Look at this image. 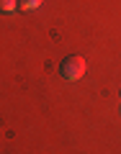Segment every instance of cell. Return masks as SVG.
<instances>
[{
  "mask_svg": "<svg viewBox=\"0 0 121 154\" xmlns=\"http://www.w3.org/2000/svg\"><path fill=\"white\" fill-rule=\"evenodd\" d=\"M59 75L65 77L67 82L80 80V77L85 75V57H80V54L65 57V59H62V64H59Z\"/></svg>",
  "mask_w": 121,
  "mask_h": 154,
  "instance_id": "1",
  "label": "cell"
},
{
  "mask_svg": "<svg viewBox=\"0 0 121 154\" xmlns=\"http://www.w3.org/2000/svg\"><path fill=\"white\" fill-rule=\"evenodd\" d=\"M41 3L44 0H16L18 11H36V8H41Z\"/></svg>",
  "mask_w": 121,
  "mask_h": 154,
  "instance_id": "2",
  "label": "cell"
},
{
  "mask_svg": "<svg viewBox=\"0 0 121 154\" xmlns=\"http://www.w3.org/2000/svg\"><path fill=\"white\" fill-rule=\"evenodd\" d=\"M16 0H0V11H3V13H13V11H16Z\"/></svg>",
  "mask_w": 121,
  "mask_h": 154,
  "instance_id": "3",
  "label": "cell"
}]
</instances>
